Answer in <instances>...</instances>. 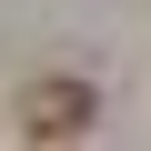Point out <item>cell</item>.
Returning a JSON list of instances; mask_svg holds the SVG:
<instances>
[{"label":"cell","mask_w":151,"mask_h":151,"mask_svg":"<svg viewBox=\"0 0 151 151\" xmlns=\"http://www.w3.org/2000/svg\"><path fill=\"white\" fill-rule=\"evenodd\" d=\"M20 121H30L40 141H60V131H91V81H30Z\"/></svg>","instance_id":"1"}]
</instances>
